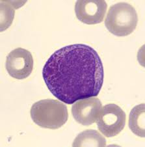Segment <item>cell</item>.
Wrapping results in <instances>:
<instances>
[{
	"instance_id": "cell-2",
	"label": "cell",
	"mask_w": 145,
	"mask_h": 147,
	"mask_svg": "<svg viewBox=\"0 0 145 147\" xmlns=\"http://www.w3.org/2000/svg\"><path fill=\"white\" fill-rule=\"evenodd\" d=\"M31 119L38 126L55 129L68 121V112L65 104L58 100L45 99L35 102L30 111Z\"/></svg>"
},
{
	"instance_id": "cell-7",
	"label": "cell",
	"mask_w": 145,
	"mask_h": 147,
	"mask_svg": "<svg viewBox=\"0 0 145 147\" xmlns=\"http://www.w3.org/2000/svg\"><path fill=\"white\" fill-rule=\"evenodd\" d=\"M102 106L101 101L97 98L81 99L72 105V116L78 123L83 126H90L96 121Z\"/></svg>"
},
{
	"instance_id": "cell-4",
	"label": "cell",
	"mask_w": 145,
	"mask_h": 147,
	"mask_svg": "<svg viewBox=\"0 0 145 147\" xmlns=\"http://www.w3.org/2000/svg\"><path fill=\"white\" fill-rule=\"evenodd\" d=\"M126 115L115 104H107L101 109L96 119L98 129L107 138L119 134L126 125Z\"/></svg>"
},
{
	"instance_id": "cell-3",
	"label": "cell",
	"mask_w": 145,
	"mask_h": 147,
	"mask_svg": "<svg viewBox=\"0 0 145 147\" xmlns=\"http://www.w3.org/2000/svg\"><path fill=\"white\" fill-rule=\"evenodd\" d=\"M138 23L136 10L131 5L120 2L112 5L105 20V26L113 35L125 36L134 32Z\"/></svg>"
},
{
	"instance_id": "cell-8",
	"label": "cell",
	"mask_w": 145,
	"mask_h": 147,
	"mask_svg": "<svg viewBox=\"0 0 145 147\" xmlns=\"http://www.w3.org/2000/svg\"><path fill=\"white\" fill-rule=\"evenodd\" d=\"M106 139L99 132L94 129H87L75 138L72 146H105Z\"/></svg>"
},
{
	"instance_id": "cell-9",
	"label": "cell",
	"mask_w": 145,
	"mask_h": 147,
	"mask_svg": "<svg viewBox=\"0 0 145 147\" xmlns=\"http://www.w3.org/2000/svg\"><path fill=\"white\" fill-rule=\"evenodd\" d=\"M144 121V104L135 106L129 115L128 126L133 133L141 138H144L145 136Z\"/></svg>"
},
{
	"instance_id": "cell-5",
	"label": "cell",
	"mask_w": 145,
	"mask_h": 147,
	"mask_svg": "<svg viewBox=\"0 0 145 147\" xmlns=\"http://www.w3.org/2000/svg\"><path fill=\"white\" fill-rule=\"evenodd\" d=\"M34 61L30 51L18 48L11 51L7 57L6 69L12 78L24 80L33 72Z\"/></svg>"
},
{
	"instance_id": "cell-6",
	"label": "cell",
	"mask_w": 145,
	"mask_h": 147,
	"mask_svg": "<svg viewBox=\"0 0 145 147\" xmlns=\"http://www.w3.org/2000/svg\"><path fill=\"white\" fill-rule=\"evenodd\" d=\"M107 9V3L103 0H81L76 1L75 4V13L77 18L88 25L101 23Z\"/></svg>"
},
{
	"instance_id": "cell-10",
	"label": "cell",
	"mask_w": 145,
	"mask_h": 147,
	"mask_svg": "<svg viewBox=\"0 0 145 147\" xmlns=\"http://www.w3.org/2000/svg\"><path fill=\"white\" fill-rule=\"evenodd\" d=\"M16 2L1 1L0 2V28L1 31L8 29L13 23L14 16V9Z\"/></svg>"
},
{
	"instance_id": "cell-1",
	"label": "cell",
	"mask_w": 145,
	"mask_h": 147,
	"mask_svg": "<svg viewBox=\"0 0 145 147\" xmlns=\"http://www.w3.org/2000/svg\"><path fill=\"white\" fill-rule=\"evenodd\" d=\"M42 78L54 96L71 105L99 94L104 70L94 48L75 44L61 48L50 56L43 67Z\"/></svg>"
}]
</instances>
